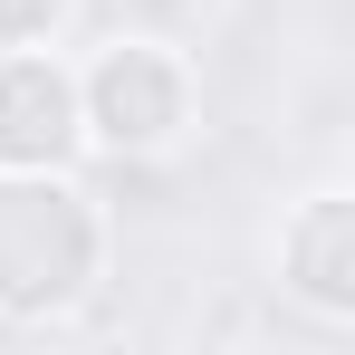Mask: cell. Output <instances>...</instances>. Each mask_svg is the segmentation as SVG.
Returning a JSON list of instances; mask_svg holds the SVG:
<instances>
[{
  "label": "cell",
  "instance_id": "obj_1",
  "mask_svg": "<svg viewBox=\"0 0 355 355\" xmlns=\"http://www.w3.org/2000/svg\"><path fill=\"white\" fill-rule=\"evenodd\" d=\"M106 202L77 164H0V327H58L106 279Z\"/></svg>",
  "mask_w": 355,
  "mask_h": 355
},
{
  "label": "cell",
  "instance_id": "obj_2",
  "mask_svg": "<svg viewBox=\"0 0 355 355\" xmlns=\"http://www.w3.org/2000/svg\"><path fill=\"white\" fill-rule=\"evenodd\" d=\"M202 116V77L173 39H144L116 29L106 49L77 58V125H87V154H125V164H154L173 154Z\"/></svg>",
  "mask_w": 355,
  "mask_h": 355
},
{
  "label": "cell",
  "instance_id": "obj_3",
  "mask_svg": "<svg viewBox=\"0 0 355 355\" xmlns=\"http://www.w3.org/2000/svg\"><path fill=\"white\" fill-rule=\"evenodd\" d=\"M77 67L58 49H0V164H77Z\"/></svg>",
  "mask_w": 355,
  "mask_h": 355
},
{
  "label": "cell",
  "instance_id": "obj_4",
  "mask_svg": "<svg viewBox=\"0 0 355 355\" xmlns=\"http://www.w3.org/2000/svg\"><path fill=\"white\" fill-rule=\"evenodd\" d=\"M279 288L317 327H355V202L346 192H307L279 221Z\"/></svg>",
  "mask_w": 355,
  "mask_h": 355
},
{
  "label": "cell",
  "instance_id": "obj_5",
  "mask_svg": "<svg viewBox=\"0 0 355 355\" xmlns=\"http://www.w3.org/2000/svg\"><path fill=\"white\" fill-rule=\"evenodd\" d=\"M77 0H0V49H58Z\"/></svg>",
  "mask_w": 355,
  "mask_h": 355
}]
</instances>
